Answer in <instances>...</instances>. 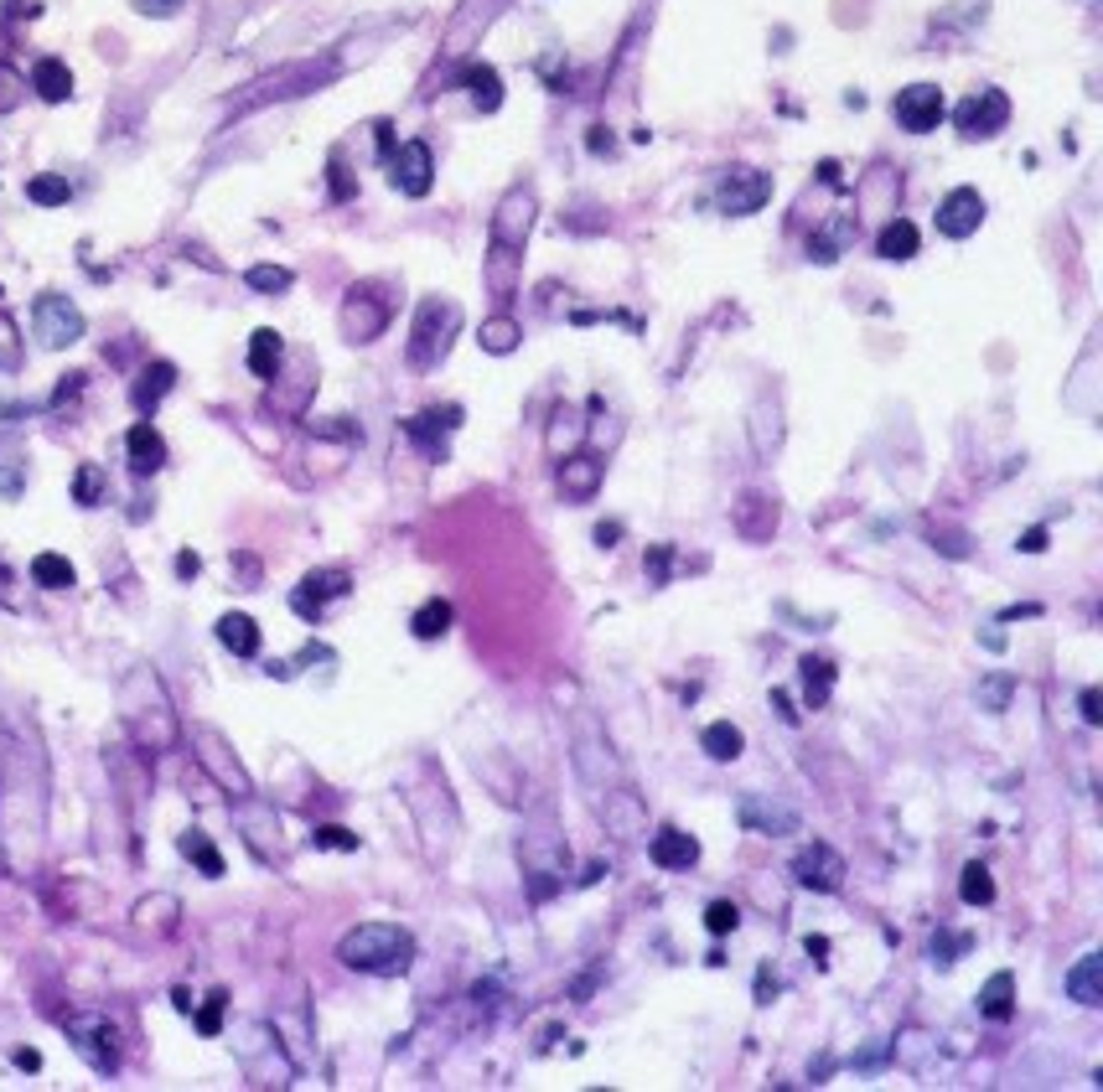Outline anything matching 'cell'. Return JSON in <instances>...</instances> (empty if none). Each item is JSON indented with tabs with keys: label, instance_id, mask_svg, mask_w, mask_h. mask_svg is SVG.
Here are the masks:
<instances>
[{
	"label": "cell",
	"instance_id": "1",
	"mask_svg": "<svg viewBox=\"0 0 1103 1092\" xmlns=\"http://www.w3.org/2000/svg\"><path fill=\"white\" fill-rule=\"evenodd\" d=\"M337 958L357 969V974H379V978H395L415 963V937L395 927V922H363L353 933L337 942Z\"/></svg>",
	"mask_w": 1103,
	"mask_h": 1092
},
{
	"label": "cell",
	"instance_id": "2",
	"mask_svg": "<svg viewBox=\"0 0 1103 1092\" xmlns=\"http://www.w3.org/2000/svg\"><path fill=\"white\" fill-rule=\"evenodd\" d=\"M456 321H462V312H456L451 301H425V306H420V316H415V342H410V363L431 368L435 357H446V348H451V332H456Z\"/></svg>",
	"mask_w": 1103,
	"mask_h": 1092
},
{
	"label": "cell",
	"instance_id": "3",
	"mask_svg": "<svg viewBox=\"0 0 1103 1092\" xmlns=\"http://www.w3.org/2000/svg\"><path fill=\"white\" fill-rule=\"evenodd\" d=\"M1005 119H1010V99H1005L1000 88H974V94L953 110V124H958L964 140H989V135H1000Z\"/></svg>",
	"mask_w": 1103,
	"mask_h": 1092
},
{
	"label": "cell",
	"instance_id": "4",
	"mask_svg": "<svg viewBox=\"0 0 1103 1092\" xmlns=\"http://www.w3.org/2000/svg\"><path fill=\"white\" fill-rule=\"evenodd\" d=\"M32 321H37L41 348H68L83 337V312L68 301V296H41L32 306Z\"/></svg>",
	"mask_w": 1103,
	"mask_h": 1092
},
{
	"label": "cell",
	"instance_id": "5",
	"mask_svg": "<svg viewBox=\"0 0 1103 1092\" xmlns=\"http://www.w3.org/2000/svg\"><path fill=\"white\" fill-rule=\"evenodd\" d=\"M891 115H897V124H902V130H912V135H927V130H938V119H943V88H938V83H912V88H902V94H897Z\"/></svg>",
	"mask_w": 1103,
	"mask_h": 1092
},
{
	"label": "cell",
	"instance_id": "6",
	"mask_svg": "<svg viewBox=\"0 0 1103 1092\" xmlns=\"http://www.w3.org/2000/svg\"><path fill=\"white\" fill-rule=\"evenodd\" d=\"M736 819H741V828H747V834H767V839L798 834V813H792L788 803L767 797V792H747V797L736 803Z\"/></svg>",
	"mask_w": 1103,
	"mask_h": 1092
},
{
	"label": "cell",
	"instance_id": "7",
	"mask_svg": "<svg viewBox=\"0 0 1103 1092\" xmlns=\"http://www.w3.org/2000/svg\"><path fill=\"white\" fill-rule=\"evenodd\" d=\"M792 880H798L803 891L829 896V891L845 886V859L834 855L829 844H808V850H798V859H792Z\"/></svg>",
	"mask_w": 1103,
	"mask_h": 1092
},
{
	"label": "cell",
	"instance_id": "8",
	"mask_svg": "<svg viewBox=\"0 0 1103 1092\" xmlns=\"http://www.w3.org/2000/svg\"><path fill=\"white\" fill-rule=\"evenodd\" d=\"M720 207L731 213V218H747V213H756L767 197H772V182H767V171H751V166H731L725 171V182H720Z\"/></svg>",
	"mask_w": 1103,
	"mask_h": 1092
},
{
	"label": "cell",
	"instance_id": "9",
	"mask_svg": "<svg viewBox=\"0 0 1103 1092\" xmlns=\"http://www.w3.org/2000/svg\"><path fill=\"white\" fill-rule=\"evenodd\" d=\"M529 229H534V192H529V187H513V192L498 202V213H492V243L523 249Z\"/></svg>",
	"mask_w": 1103,
	"mask_h": 1092
},
{
	"label": "cell",
	"instance_id": "10",
	"mask_svg": "<svg viewBox=\"0 0 1103 1092\" xmlns=\"http://www.w3.org/2000/svg\"><path fill=\"white\" fill-rule=\"evenodd\" d=\"M431 146L425 140H404L389 161V182H395L404 197H425L431 192Z\"/></svg>",
	"mask_w": 1103,
	"mask_h": 1092
},
{
	"label": "cell",
	"instance_id": "11",
	"mask_svg": "<svg viewBox=\"0 0 1103 1092\" xmlns=\"http://www.w3.org/2000/svg\"><path fill=\"white\" fill-rule=\"evenodd\" d=\"M980 223H985V197L974 192V187H953L938 202V234L943 238H969Z\"/></svg>",
	"mask_w": 1103,
	"mask_h": 1092
},
{
	"label": "cell",
	"instance_id": "12",
	"mask_svg": "<svg viewBox=\"0 0 1103 1092\" xmlns=\"http://www.w3.org/2000/svg\"><path fill=\"white\" fill-rule=\"evenodd\" d=\"M337 595H348V570H312V575L296 586L290 606H296V617L316 622V617H321V606H327V601H337Z\"/></svg>",
	"mask_w": 1103,
	"mask_h": 1092
},
{
	"label": "cell",
	"instance_id": "13",
	"mask_svg": "<svg viewBox=\"0 0 1103 1092\" xmlns=\"http://www.w3.org/2000/svg\"><path fill=\"white\" fill-rule=\"evenodd\" d=\"M778 503L772 498H762V492H751V498H741L736 503V513H731V523H736V534L747 539V544H762V539H772L778 534Z\"/></svg>",
	"mask_w": 1103,
	"mask_h": 1092
},
{
	"label": "cell",
	"instance_id": "14",
	"mask_svg": "<svg viewBox=\"0 0 1103 1092\" xmlns=\"http://www.w3.org/2000/svg\"><path fill=\"white\" fill-rule=\"evenodd\" d=\"M73 1030V1046H79L99 1072H115L119 1066V1052H115V1025H104V1020H73L68 1025Z\"/></svg>",
	"mask_w": 1103,
	"mask_h": 1092
},
{
	"label": "cell",
	"instance_id": "15",
	"mask_svg": "<svg viewBox=\"0 0 1103 1092\" xmlns=\"http://www.w3.org/2000/svg\"><path fill=\"white\" fill-rule=\"evenodd\" d=\"M384 321H389V312H384L373 296L353 290V296H348V306H342V337H353V342H373V337L384 332Z\"/></svg>",
	"mask_w": 1103,
	"mask_h": 1092
},
{
	"label": "cell",
	"instance_id": "16",
	"mask_svg": "<svg viewBox=\"0 0 1103 1092\" xmlns=\"http://www.w3.org/2000/svg\"><path fill=\"white\" fill-rule=\"evenodd\" d=\"M198 745H202V751H198V756H202V767H207L213 777L223 782V787H229L234 797H249V777L238 772V761H234V756H229V745L218 741L213 730H202V736H198Z\"/></svg>",
	"mask_w": 1103,
	"mask_h": 1092
},
{
	"label": "cell",
	"instance_id": "17",
	"mask_svg": "<svg viewBox=\"0 0 1103 1092\" xmlns=\"http://www.w3.org/2000/svg\"><path fill=\"white\" fill-rule=\"evenodd\" d=\"M648 855H653L658 870H689V864L700 859V839L684 834V828H664V834H653Z\"/></svg>",
	"mask_w": 1103,
	"mask_h": 1092
},
{
	"label": "cell",
	"instance_id": "18",
	"mask_svg": "<svg viewBox=\"0 0 1103 1092\" xmlns=\"http://www.w3.org/2000/svg\"><path fill=\"white\" fill-rule=\"evenodd\" d=\"M124 451H130V467H135V476H151V471L166 467V440H161L156 425H140L124 435Z\"/></svg>",
	"mask_w": 1103,
	"mask_h": 1092
},
{
	"label": "cell",
	"instance_id": "19",
	"mask_svg": "<svg viewBox=\"0 0 1103 1092\" xmlns=\"http://www.w3.org/2000/svg\"><path fill=\"white\" fill-rule=\"evenodd\" d=\"M596 487H601V461H596V456H565V461H559V492H565L570 503L596 498Z\"/></svg>",
	"mask_w": 1103,
	"mask_h": 1092
},
{
	"label": "cell",
	"instance_id": "20",
	"mask_svg": "<svg viewBox=\"0 0 1103 1092\" xmlns=\"http://www.w3.org/2000/svg\"><path fill=\"white\" fill-rule=\"evenodd\" d=\"M606 828L617 834V839H637L642 828H648V813H642V803L632 797L628 787H617V792H606Z\"/></svg>",
	"mask_w": 1103,
	"mask_h": 1092
},
{
	"label": "cell",
	"instance_id": "21",
	"mask_svg": "<svg viewBox=\"0 0 1103 1092\" xmlns=\"http://www.w3.org/2000/svg\"><path fill=\"white\" fill-rule=\"evenodd\" d=\"M1067 994L1077 999V1005H1103V958L1099 953H1083L1077 963H1072V974H1067Z\"/></svg>",
	"mask_w": 1103,
	"mask_h": 1092
},
{
	"label": "cell",
	"instance_id": "22",
	"mask_svg": "<svg viewBox=\"0 0 1103 1092\" xmlns=\"http://www.w3.org/2000/svg\"><path fill=\"white\" fill-rule=\"evenodd\" d=\"M917 243H922V238H917V223L891 218V223L875 234V254H881V259H891V265H906V259L917 254Z\"/></svg>",
	"mask_w": 1103,
	"mask_h": 1092
},
{
	"label": "cell",
	"instance_id": "23",
	"mask_svg": "<svg viewBox=\"0 0 1103 1092\" xmlns=\"http://www.w3.org/2000/svg\"><path fill=\"white\" fill-rule=\"evenodd\" d=\"M171 384H177V368H171V363H151V368L140 373V384L130 389V399H135V409H140V415H151V409H156L161 399L171 393Z\"/></svg>",
	"mask_w": 1103,
	"mask_h": 1092
},
{
	"label": "cell",
	"instance_id": "24",
	"mask_svg": "<svg viewBox=\"0 0 1103 1092\" xmlns=\"http://www.w3.org/2000/svg\"><path fill=\"white\" fill-rule=\"evenodd\" d=\"M218 642H223L234 658H254V653H260V626H254V617H244V611H229V617L218 622Z\"/></svg>",
	"mask_w": 1103,
	"mask_h": 1092
},
{
	"label": "cell",
	"instance_id": "25",
	"mask_svg": "<svg viewBox=\"0 0 1103 1092\" xmlns=\"http://www.w3.org/2000/svg\"><path fill=\"white\" fill-rule=\"evenodd\" d=\"M700 751H705L709 761H736V756L747 751V736H741L731 720H715V725L700 730Z\"/></svg>",
	"mask_w": 1103,
	"mask_h": 1092
},
{
	"label": "cell",
	"instance_id": "26",
	"mask_svg": "<svg viewBox=\"0 0 1103 1092\" xmlns=\"http://www.w3.org/2000/svg\"><path fill=\"white\" fill-rule=\"evenodd\" d=\"M980 1014H985V1020H1010V1014H1016V978L989 974V984L980 989Z\"/></svg>",
	"mask_w": 1103,
	"mask_h": 1092
},
{
	"label": "cell",
	"instance_id": "27",
	"mask_svg": "<svg viewBox=\"0 0 1103 1092\" xmlns=\"http://www.w3.org/2000/svg\"><path fill=\"white\" fill-rule=\"evenodd\" d=\"M32 88H37L47 104H63V99L73 94V73H68V63H57V57H41L37 73H32Z\"/></svg>",
	"mask_w": 1103,
	"mask_h": 1092
},
{
	"label": "cell",
	"instance_id": "28",
	"mask_svg": "<svg viewBox=\"0 0 1103 1092\" xmlns=\"http://www.w3.org/2000/svg\"><path fill=\"white\" fill-rule=\"evenodd\" d=\"M280 357H285V342H280V332H254L249 337V368H254V379H275L280 373Z\"/></svg>",
	"mask_w": 1103,
	"mask_h": 1092
},
{
	"label": "cell",
	"instance_id": "29",
	"mask_svg": "<svg viewBox=\"0 0 1103 1092\" xmlns=\"http://www.w3.org/2000/svg\"><path fill=\"white\" fill-rule=\"evenodd\" d=\"M575 761H581V772H586V782H622V772H617V756H612V745L601 741H581V751H575Z\"/></svg>",
	"mask_w": 1103,
	"mask_h": 1092
},
{
	"label": "cell",
	"instance_id": "30",
	"mask_svg": "<svg viewBox=\"0 0 1103 1092\" xmlns=\"http://www.w3.org/2000/svg\"><path fill=\"white\" fill-rule=\"evenodd\" d=\"M467 94H472V104L482 110V115H492V110L503 104V79H498V68H487V63L467 68Z\"/></svg>",
	"mask_w": 1103,
	"mask_h": 1092
},
{
	"label": "cell",
	"instance_id": "31",
	"mask_svg": "<svg viewBox=\"0 0 1103 1092\" xmlns=\"http://www.w3.org/2000/svg\"><path fill=\"white\" fill-rule=\"evenodd\" d=\"M855 238V218H834V229H824V234L808 238V259H819V265H834L839 254H845V243Z\"/></svg>",
	"mask_w": 1103,
	"mask_h": 1092
},
{
	"label": "cell",
	"instance_id": "32",
	"mask_svg": "<svg viewBox=\"0 0 1103 1092\" xmlns=\"http://www.w3.org/2000/svg\"><path fill=\"white\" fill-rule=\"evenodd\" d=\"M798 678H803V700H808V709H819V704L829 700V689H834V663H829V658H803V663H798Z\"/></svg>",
	"mask_w": 1103,
	"mask_h": 1092
},
{
	"label": "cell",
	"instance_id": "33",
	"mask_svg": "<svg viewBox=\"0 0 1103 1092\" xmlns=\"http://www.w3.org/2000/svg\"><path fill=\"white\" fill-rule=\"evenodd\" d=\"M177 850H182V855L193 859V864H198L202 875H213V880H218V875H223V855H218V850H213V839H207V834H202V828H187V834H182V839H177Z\"/></svg>",
	"mask_w": 1103,
	"mask_h": 1092
},
{
	"label": "cell",
	"instance_id": "34",
	"mask_svg": "<svg viewBox=\"0 0 1103 1092\" xmlns=\"http://www.w3.org/2000/svg\"><path fill=\"white\" fill-rule=\"evenodd\" d=\"M410 626H415V637L420 642H435V637H446L451 632V601H440V595H431L415 617H410Z\"/></svg>",
	"mask_w": 1103,
	"mask_h": 1092
},
{
	"label": "cell",
	"instance_id": "35",
	"mask_svg": "<svg viewBox=\"0 0 1103 1092\" xmlns=\"http://www.w3.org/2000/svg\"><path fill=\"white\" fill-rule=\"evenodd\" d=\"M487 285L498 296H513L518 290V254L503 249V243H492V254H487Z\"/></svg>",
	"mask_w": 1103,
	"mask_h": 1092
},
{
	"label": "cell",
	"instance_id": "36",
	"mask_svg": "<svg viewBox=\"0 0 1103 1092\" xmlns=\"http://www.w3.org/2000/svg\"><path fill=\"white\" fill-rule=\"evenodd\" d=\"M32 581H37L41 590H68L79 575H73V565H68L63 554H37V559H32Z\"/></svg>",
	"mask_w": 1103,
	"mask_h": 1092
},
{
	"label": "cell",
	"instance_id": "37",
	"mask_svg": "<svg viewBox=\"0 0 1103 1092\" xmlns=\"http://www.w3.org/2000/svg\"><path fill=\"white\" fill-rule=\"evenodd\" d=\"M958 896H964V906H989V901H995V875H989L980 859H974V864H964V875H958Z\"/></svg>",
	"mask_w": 1103,
	"mask_h": 1092
},
{
	"label": "cell",
	"instance_id": "38",
	"mask_svg": "<svg viewBox=\"0 0 1103 1092\" xmlns=\"http://www.w3.org/2000/svg\"><path fill=\"white\" fill-rule=\"evenodd\" d=\"M518 337H523V332H518V321H508V316H492V321H482V337H477V342L503 357V352L518 348Z\"/></svg>",
	"mask_w": 1103,
	"mask_h": 1092
},
{
	"label": "cell",
	"instance_id": "39",
	"mask_svg": "<svg viewBox=\"0 0 1103 1092\" xmlns=\"http://www.w3.org/2000/svg\"><path fill=\"white\" fill-rule=\"evenodd\" d=\"M586 435V425H581V415L575 409H554L550 420V456H565V446H575Z\"/></svg>",
	"mask_w": 1103,
	"mask_h": 1092
},
{
	"label": "cell",
	"instance_id": "40",
	"mask_svg": "<svg viewBox=\"0 0 1103 1092\" xmlns=\"http://www.w3.org/2000/svg\"><path fill=\"white\" fill-rule=\"evenodd\" d=\"M135 922H140V927H156V933H171V927H177V901L171 896L140 901V906H135Z\"/></svg>",
	"mask_w": 1103,
	"mask_h": 1092
},
{
	"label": "cell",
	"instance_id": "41",
	"mask_svg": "<svg viewBox=\"0 0 1103 1092\" xmlns=\"http://www.w3.org/2000/svg\"><path fill=\"white\" fill-rule=\"evenodd\" d=\"M736 927H741V906H736V901H709L705 906V933L725 937V933H736Z\"/></svg>",
	"mask_w": 1103,
	"mask_h": 1092
},
{
	"label": "cell",
	"instance_id": "42",
	"mask_svg": "<svg viewBox=\"0 0 1103 1092\" xmlns=\"http://www.w3.org/2000/svg\"><path fill=\"white\" fill-rule=\"evenodd\" d=\"M27 197L41 202V207H63V202L73 197V187H68L63 177H32V182H27Z\"/></svg>",
	"mask_w": 1103,
	"mask_h": 1092
},
{
	"label": "cell",
	"instance_id": "43",
	"mask_svg": "<svg viewBox=\"0 0 1103 1092\" xmlns=\"http://www.w3.org/2000/svg\"><path fill=\"white\" fill-rule=\"evenodd\" d=\"M897 1061H906V1066H922L927 1061V1052H933V1036H922V1030H906V1036H897Z\"/></svg>",
	"mask_w": 1103,
	"mask_h": 1092
},
{
	"label": "cell",
	"instance_id": "44",
	"mask_svg": "<svg viewBox=\"0 0 1103 1092\" xmlns=\"http://www.w3.org/2000/svg\"><path fill=\"white\" fill-rule=\"evenodd\" d=\"M99 498H104V471H99V467H79V476H73V503L94 507Z\"/></svg>",
	"mask_w": 1103,
	"mask_h": 1092
},
{
	"label": "cell",
	"instance_id": "45",
	"mask_svg": "<svg viewBox=\"0 0 1103 1092\" xmlns=\"http://www.w3.org/2000/svg\"><path fill=\"white\" fill-rule=\"evenodd\" d=\"M290 280H296V274L280 270V265H254V270H249V285H254V290H265V296H280V290H290Z\"/></svg>",
	"mask_w": 1103,
	"mask_h": 1092
},
{
	"label": "cell",
	"instance_id": "46",
	"mask_svg": "<svg viewBox=\"0 0 1103 1092\" xmlns=\"http://www.w3.org/2000/svg\"><path fill=\"white\" fill-rule=\"evenodd\" d=\"M980 704H985L989 715H1000V709L1010 704V678H1005V673L985 678V684H980Z\"/></svg>",
	"mask_w": 1103,
	"mask_h": 1092
},
{
	"label": "cell",
	"instance_id": "47",
	"mask_svg": "<svg viewBox=\"0 0 1103 1092\" xmlns=\"http://www.w3.org/2000/svg\"><path fill=\"white\" fill-rule=\"evenodd\" d=\"M0 368H5V373H16V368H21V342H16L11 316H0Z\"/></svg>",
	"mask_w": 1103,
	"mask_h": 1092
},
{
	"label": "cell",
	"instance_id": "48",
	"mask_svg": "<svg viewBox=\"0 0 1103 1092\" xmlns=\"http://www.w3.org/2000/svg\"><path fill=\"white\" fill-rule=\"evenodd\" d=\"M316 850H357V834H348V828H337V823H321L312 834Z\"/></svg>",
	"mask_w": 1103,
	"mask_h": 1092
},
{
	"label": "cell",
	"instance_id": "49",
	"mask_svg": "<svg viewBox=\"0 0 1103 1092\" xmlns=\"http://www.w3.org/2000/svg\"><path fill=\"white\" fill-rule=\"evenodd\" d=\"M223 999H229L223 989H218V994H207V1005H202V1014H198L202 1036H218V1025H223Z\"/></svg>",
	"mask_w": 1103,
	"mask_h": 1092
},
{
	"label": "cell",
	"instance_id": "50",
	"mask_svg": "<svg viewBox=\"0 0 1103 1092\" xmlns=\"http://www.w3.org/2000/svg\"><path fill=\"white\" fill-rule=\"evenodd\" d=\"M969 937H933V963H953V953H964Z\"/></svg>",
	"mask_w": 1103,
	"mask_h": 1092
},
{
	"label": "cell",
	"instance_id": "51",
	"mask_svg": "<svg viewBox=\"0 0 1103 1092\" xmlns=\"http://www.w3.org/2000/svg\"><path fill=\"white\" fill-rule=\"evenodd\" d=\"M1083 720H1088V725H1103V694L1099 689H1083Z\"/></svg>",
	"mask_w": 1103,
	"mask_h": 1092
},
{
	"label": "cell",
	"instance_id": "52",
	"mask_svg": "<svg viewBox=\"0 0 1103 1092\" xmlns=\"http://www.w3.org/2000/svg\"><path fill=\"white\" fill-rule=\"evenodd\" d=\"M751 891H756V901H762L767 911H783V891H778V886L767 891V886H762V875H751Z\"/></svg>",
	"mask_w": 1103,
	"mask_h": 1092
},
{
	"label": "cell",
	"instance_id": "53",
	"mask_svg": "<svg viewBox=\"0 0 1103 1092\" xmlns=\"http://www.w3.org/2000/svg\"><path fill=\"white\" fill-rule=\"evenodd\" d=\"M16 99H21V94H16V73L0 68V110H16Z\"/></svg>",
	"mask_w": 1103,
	"mask_h": 1092
},
{
	"label": "cell",
	"instance_id": "54",
	"mask_svg": "<svg viewBox=\"0 0 1103 1092\" xmlns=\"http://www.w3.org/2000/svg\"><path fill=\"white\" fill-rule=\"evenodd\" d=\"M648 570H653V581H664V575H669V544H658L653 554H648Z\"/></svg>",
	"mask_w": 1103,
	"mask_h": 1092
},
{
	"label": "cell",
	"instance_id": "55",
	"mask_svg": "<svg viewBox=\"0 0 1103 1092\" xmlns=\"http://www.w3.org/2000/svg\"><path fill=\"white\" fill-rule=\"evenodd\" d=\"M1021 549H1025V554H1041V549H1047V528H1025Z\"/></svg>",
	"mask_w": 1103,
	"mask_h": 1092
},
{
	"label": "cell",
	"instance_id": "56",
	"mask_svg": "<svg viewBox=\"0 0 1103 1092\" xmlns=\"http://www.w3.org/2000/svg\"><path fill=\"white\" fill-rule=\"evenodd\" d=\"M135 5H140L146 16H171V11H177L182 0H135Z\"/></svg>",
	"mask_w": 1103,
	"mask_h": 1092
},
{
	"label": "cell",
	"instance_id": "57",
	"mask_svg": "<svg viewBox=\"0 0 1103 1092\" xmlns=\"http://www.w3.org/2000/svg\"><path fill=\"white\" fill-rule=\"evenodd\" d=\"M617 539H622V523H601V528H596V544L601 549H612Z\"/></svg>",
	"mask_w": 1103,
	"mask_h": 1092
},
{
	"label": "cell",
	"instance_id": "58",
	"mask_svg": "<svg viewBox=\"0 0 1103 1092\" xmlns=\"http://www.w3.org/2000/svg\"><path fill=\"white\" fill-rule=\"evenodd\" d=\"M772 709H778V715H783L788 725H798V709L788 704V694H783V689H772Z\"/></svg>",
	"mask_w": 1103,
	"mask_h": 1092
},
{
	"label": "cell",
	"instance_id": "59",
	"mask_svg": "<svg viewBox=\"0 0 1103 1092\" xmlns=\"http://www.w3.org/2000/svg\"><path fill=\"white\" fill-rule=\"evenodd\" d=\"M803 947H808V958H814V963H829V958H824V953H829V937H808Z\"/></svg>",
	"mask_w": 1103,
	"mask_h": 1092
},
{
	"label": "cell",
	"instance_id": "60",
	"mask_svg": "<svg viewBox=\"0 0 1103 1092\" xmlns=\"http://www.w3.org/2000/svg\"><path fill=\"white\" fill-rule=\"evenodd\" d=\"M756 994H762V1005L778 994V978H767V969H762V978H756Z\"/></svg>",
	"mask_w": 1103,
	"mask_h": 1092
},
{
	"label": "cell",
	"instance_id": "61",
	"mask_svg": "<svg viewBox=\"0 0 1103 1092\" xmlns=\"http://www.w3.org/2000/svg\"><path fill=\"white\" fill-rule=\"evenodd\" d=\"M16 1066H21V1072H37L41 1056H37V1052H16Z\"/></svg>",
	"mask_w": 1103,
	"mask_h": 1092
},
{
	"label": "cell",
	"instance_id": "62",
	"mask_svg": "<svg viewBox=\"0 0 1103 1092\" xmlns=\"http://www.w3.org/2000/svg\"><path fill=\"white\" fill-rule=\"evenodd\" d=\"M177 575H198V554H182L177 559Z\"/></svg>",
	"mask_w": 1103,
	"mask_h": 1092
}]
</instances>
